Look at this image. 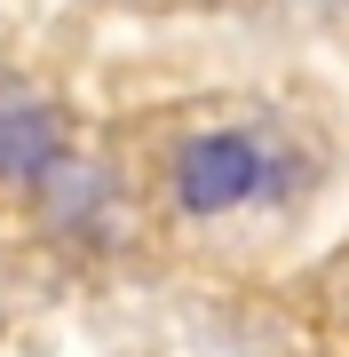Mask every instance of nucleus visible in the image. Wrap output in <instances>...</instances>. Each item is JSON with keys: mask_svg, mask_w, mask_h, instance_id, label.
Here are the masks:
<instances>
[{"mask_svg": "<svg viewBox=\"0 0 349 357\" xmlns=\"http://www.w3.org/2000/svg\"><path fill=\"white\" fill-rule=\"evenodd\" d=\"M262 175H270V159H262L254 135H207L183 151V175H175V199L191 206V215H231L262 191Z\"/></svg>", "mask_w": 349, "mask_h": 357, "instance_id": "obj_1", "label": "nucleus"}]
</instances>
